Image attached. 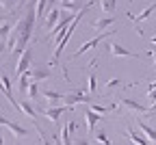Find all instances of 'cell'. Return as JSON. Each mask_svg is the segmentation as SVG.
<instances>
[{"mask_svg": "<svg viewBox=\"0 0 156 145\" xmlns=\"http://www.w3.org/2000/svg\"><path fill=\"white\" fill-rule=\"evenodd\" d=\"M74 19H76V15H74V13L63 11V13H61V19H58V24H56L48 35H50V37H54V39H56V37H63V35H65V30L74 24Z\"/></svg>", "mask_w": 156, "mask_h": 145, "instance_id": "6da1fadb", "label": "cell"}, {"mask_svg": "<svg viewBox=\"0 0 156 145\" xmlns=\"http://www.w3.org/2000/svg\"><path fill=\"white\" fill-rule=\"evenodd\" d=\"M63 102L67 106H76V104H93V97H91V93H85V91H72V93H65V97H63Z\"/></svg>", "mask_w": 156, "mask_h": 145, "instance_id": "7a4b0ae2", "label": "cell"}, {"mask_svg": "<svg viewBox=\"0 0 156 145\" xmlns=\"http://www.w3.org/2000/svg\"><path fill=\"white\" fill-rule=\"evenodd\" d=\"M30 63H33V50H30V48H26V50L22 52V56L17 58V67H15V76L20 78V76H22L24 72H28Z\"/></svg>", "mask_w": 156, "mask_h": 145, "instance_id": "3957f363", "label": "cell"}, {"mask_svg": "<svg viewBox=\"0 0 156 145\" xmlns=\"http://www.w3.org/2000/svg\"><path fill=\"white\" fill-rule=\"evenodd\" d=\"M108 37H111V33H100V35H95V39H89V41H87V44H85V46H80V48H78V50H76V52L72 54V58H76L78 54H85L87 50H91V48H95L98 44H100V41H104V39H108Z\"/></svg>", "mask_w": 156, "mask_h": 145, "instance_id": "277c9868", "label": "cell"}, {"mask_svg": "<svg viewBox=\"0 0 156 145\" xmlns=\"http://www.w3.org/2000/svg\"><path fill=\"white\" fill-rule=\"evenodd\" d=\"M74 106H67V104H63V106H50V108H44V117H48L50 121H58V119H61V115L63 113H69Z\"/></svg>", "mask_w": 156, "mask_h": 145, "instance_id": "5b68a950", "label": "cell"}, {"mask_svg": "<svg viewBox=\"0 0 156 145\" xmlns=\"http://www.w3.org/2000/svg\"><path fill=\"white\" fill-rule=\"evenodd\" d=\"M108 52L113 54V58H136V56H139V54L126 50V48L119 46V44H108Z\"/></svg>", "mask_w": 156, "mask_h": 145, "instance_id": "8992f818", "label": "cell"}, {"mask_svg": "<svg viewBox=\"0 0 156 145\" xmlns=\"http://www.w3.org/2000/svg\"><path fill=\"white\" fill-rule=\"evenodd\" d=\"M119 104H122V106H126L128 111L136 113V115H145V113H147V108H145V106H141L136 100H130V97H122V100H119Z\"/></svg>", "mask_w": 156, "mask_h": 145, "instance_id": "52a82bcc", "label": "cell"}, {"mask_svg": "<svg viewBox=\"0 0 156 145\" xmlns=\"http://www.w3.org/2000/svg\"><path fill=\"white\" fill-rule=\"evenodd\" d=\"M17 104H20V113L26 115V117H30V119L37 123V119H39V117H37V111H35V106L30 104V102H26V97H24V100H20Z\"/></svg>", "mask_w": 156, "mask_h": 145, "instance_id": "ba28073f", "label": "cell"}, {"mask_svg": "<svg viewBox=\"0 0 156 145\" xmlns=\"http://www.w3.org/2000/svg\"><path fill=\"white\" fill-rule=\"evenodd\" d=\"M124 134H126V136H128L134 145H152V141H150V139H145L141 132H136V130H132V128H128Z\"/></svg>", "mask_w": 156, "mask_h": 145, "instance_id": "9c48e42d", "label": "cell"}, {"mask_svg": "<svg viewBox=\"0 0 156 145\" xmlns=\"http://www.w3.org/2000/svg\"><path fill=\"white\" fill-rule=\"evenodd\" d=\"M61 13H63L61 9H50V11H48V15H46V28H48V33L58 24V19H61Z\"/></svg>", "mask_w": 156, "mask_h": 145, "instance_id": "30bf717a", "label": "cell"}, {"mask_svg": "<svg viewBox=\"0 0 156 145\" xmlns=\"http://www.w3.org/2000/svg\"><path fill=\"white\" fill-rule=\"evenodd\" d=\"M85 117H87V130H89L91 134H95V123L102 119V115H100V113H93L91 108H87V111H85Z\"/></svg>", "mask_w": 156, "mask_h": 145, "instance_id": "8fae6325", "label": "cell"}, {"mask_svg": "<svg viewBox=\"0 0 156 145\" xmlns=\"http://www.w3.org/2000/svg\"><path fill=\"white\" fill-rule=\"evenodd\" d=\"M154 11H156V2H154V5H150V7H145V9H143V11H141L139 15H130V13H126V15H128V17L132 19L134 24H141L143 19H147V17H150V15H152Z\"/></svg>", "mask_w": 156, "mask_h": 145, "instance_id": "7c38bea8", "label": "cell"}, {"mask_svg": "<svg viewBox=\"0 0 156 145\" xmlns=\"http://www.w3.org/2000/svg\"><path fill=\"white\" fill-rule=\"evenodd\" d=\"M30 78H33V76H30V69H28V72H24L22 76L17 78V89H20V93H22V95H24V93H26V89L30 87Z\"/></svg>", "mask_w": 156, "mask_h": 145, "instance_id": "4fadbf2b", "label": "cell"}, {"mask_svg": "<svg viewBox=\"0 0 156 145\" xmlns=\"http://www.w3.org/2000/svg\"><path fill=\"white\" fill-rule=\"evenodd\" d=\"M9 132L15 136V139H22V136H28V130L26 128H22V126H20V123H15V121H9Z\"/></svg>", "mask_w": 156, "mask_h": 145, "instance_id": "5bb4252c", "label": "cell"}, {"mask_svg": "<svg viewBox=\"0 0 156 145\" xmlns=\"http://www.w3.org/2000/svg\"><path fill=\"white\" fill-rule=\"evenodd\" d=\"M50 104H54V106H58L61 104V100L65 97V93H56V91H48V89H44V93H41Z\"/></svg>", "mask_w": 156, "mask_h": 145, "instance_id": "9a60e30c", "label": "cell"}, {"mask_svg": "<svg viewBox=\"0 0 156 145\" xmlns=\"http://www.w3.org/2000/svg\"><path fill=\"white\" fill-rule=\"evenodd\" d=\"M139 128H141V134H143L145 139H150V141L156 145V130H154L152 126H147L145 121H139Z\"/></svg>", "mask_w": 156, "mask_h": 145, "instance_id": "2e32d148", "label": "cell"}, {"mask_svg": "<svg viewBox=\"0 0 156 145\" xmlns=\"http://www.w3.org/2000/svg\"><path fill=\"white\" fill-rule=\"evenodd\" d=\"M113 22H115V17H100V19H95V22H93V28L98 33H102L106 26H113Z\"/></svg>", "mask_w": 156, "mask_h": 145, "instance_id": "e0dca14e", "label": "cell"}, {"mask_svg": "<svg viewBox=\"0 0 156 145\" xmlns=\"http://www.w3.org/2000/svg\"><path fill=\"white\" fill-rule=\"evenodd\" d=\"M30 76H33V80L37 82V80H46V78H50L52 74H50V69H44V67H35V69H30Z\"/></svg>", "mask_w": 156, "mask_h": 145, "instance_id": "ac0fdd59", "label": "cell"}, {"mask_svg": "<svg viewBox=\"0 0 156 145\" xmlns=\"http://www.w3.org/2000/svg\"><path fill=\"white\" fill-rule=\"evenodd\" d=\"M13 26H15V22H9V19H5V22L0 24V39L9 37V35H11V30H13Z\"/></svg>", "mask_w": 156, "mask_h": 145, "instance_id": "d6986e66", "label": "cell"}, {"mask_svg": "<svg viewBox=\"0 0 156 145\" xmlns=\"http://www.w3.org/2000/svg\"><path fill=\"white\" fill-rule=\"evenodd\" d=\"M115 7H117V0H100V9L104 13H113Z\"/></svg>", "mask_w": 156, "mask_h": 145, "instance_id": "ffe728a7", "label": "cell"}, {"mask_svg": "<svg viewBox=\"0 0 156 145\" xmlns=\"http://www.w3.org/2000/svg\"><path fill=\"white\" fill-rule=\"evenodd\" d=\"M20 2H22V0H0V7H2V9H7L9 13L20 5Z\"/></svg>", "mask_w": 156, "mask_h": 145, "instance_id": "44dd1931", "label": "cell"}, {"mask_svg": "<svg viewBox=\"0 0 156 145\" xmlns=\"http://www.w3.org/2000/svg\"><path fill=\"white\" fill-rule=\"evenodd\" d=\"M39 95H41V93H39V85H37V82H30V87H28V97H30V100H37Z\"/></svg>", "mask_w": 156, "mask_h": 145, "instance_id": "7402d4cb", "label": "cell"}, {"mask_svg": "<svg viewBox=\"0 0 156 145\" xmlns=\"http://www.w3.org/2000/svg\"><path fill=\"white\" fill-rule=\"evenodd\" d=\"M95 141L100 143V145H113V143H111V139H108L104 132H95Z\"/></svg>", "mask_w": 156, "mask_h": 145, "instance_id": "603a6c76", "label": "cell"}, {"mask_svg": "<svg viewBox=\"0 0 156 145\" xmlns=\"http://www.w3.org/2000/svg\"><path fill=\"white\" fill-rule=\"evenodd\" d=\"M98 91V78H95V74H91L89 76V91L87 93H95Z\"/></svg>", "mask_w": 156, "mask_h": 145, "instance_id": "cb8c5ba5", "label": "cell"}, {"mask_svg": "<svg viewBox=\"0 0 156 145\" xmlns=\"http://www.w3.org/2000/svg\"><path fill=\"white\" fill-rule=\"evenodd\" d=\"M119 85H124V80H122V78H111V80L106 82V91H111L113 87H119Z\"/></svg>", "mask_w": 156, "mask_h": 145, "instance_id": "d4e9b609", "label": "cell"}, {"mask_svg": "<svg viewBox=\"0 0 156 145\" xmlns=\"http://www.w3.org/2000/svg\"><path fill=\"white\" fill-rule=\"evenodd\" d=\"M74 145H89L87 139H74Z\"/></svg>", "mask_w": 156, "mask_h": 145, "instance_id": "484cf974", "label": "cell"}, {"mask_svg": "<svg viewBox=\"0 0 156 145\" xmlns=\"http://www.w3.org/2000/svg\"><path fill=\"white\" fill-rule=\"evenodd\" d=\"M145 115H147V117H150V115H156V102H154V104L147 108V113H145Z\"/></svg>", "mask_w": 156, "mask_h": 145, "instance_id": "4316f807", "label": "cell"}, {"mask_svg": "<svg viewBox=\"0 0 156 145\" xmlns=\"http://www.w3.org/2000/svg\"><path fill=\"white\" fill-rule=\"evenodd\" d=\"M0 126H9V119H7L2 113H0Z\"/></svg>", "mask_w": 156, "mask_h": 145, "instance_id": "83f0119b", "label": "cell"}, {"mask_svg": "<svg viewBox=\"0 0 156 145\" xmlns=\"http://www.w3.org/2000/svg\"><path fill=\"white\" fill-rule=\"evenodd\" d=\"M147 100H150V102H156V89H154V91H150V93H147Z\"/></svg>", "mask_w": 156, "mask_h": 145, "instance_id": "f1b7e54d", "label": "cell"}, {"mask_svg": "<svg viewBox=\"0 0 156 145\" xmlns=\"http://www.w3.org/2000/svg\"><path fill=\"white\" fill-rule=\"evenodd\" d=\"M154 89H156V80H152V82H147V93H150V91H154Z\"/></svg>", "mask_w": 156, "mask_h": 145, "instance_id": "f546056e", "label": "cell"}, {"mask_svg": "<svg viewBox=\"0 0 156 145\" xmlns=\"http://www.w3.org/2000/svg\"><path fill=\"white\" fill-rule=\"evenodd\" d=\"M56 2H58V0H48V9H54V7H56Z\"/></svg>", "mask_w": 156, "mask_h": 145, "instance_id": "4dcf8cb0", "label": "cell"}, {"mask_svg": "<svg viewBox=\"0 0 156 145\" xmlns=\"http://www.w3.org/2000/svg\"><path fill=\"white\" fill-rule=\"evenodd\" d=\"M5 50H7V44H0V54H2Z\"/></svg>", "mask_w": 156, "mask_h": 145, "instance_id": "1f68e13d", "label": "cell"}, {"mask_svg": "<svg viewBox=\"0 0 156 145\" xmlns=\"http://www.w3.org/2000/svg\"><path fill=\"white\" fill-rule=\"evenodd\" d=\"M69 2H74V0H61V5H69Z\"/></svg>", "mask_w": 156, "mask_h": 145, "instance_id": "d6a6232c", "label": "cell"}, {"mask_svg": "<svg viewBox=\"0 0 156 145\" xmlns=\"http://www.w3.org/2000/svg\"><path fill=\"white\" fill-rule=\"evenodd\" d=\"M0 145H2V132H0Z\"/></svg>", "mask_w": 156, "mask_h": 145, "instance_id": "836d02e7", "label": "cell"}, {"mask_svg": "<svg viewBox=\"0 0 156 145\" xmlns=\"http://www.w3.org/2000/svg\"><path fill=\"white\" fill-rule=\"evenodd\" d=\"M152 44H156V37H152Z\"/></svg>", "mask_w": 156, "mask_h": 145, "instance_id": "e575fe53", "label": "cell"}, {"mask_svg": "<svg viewBox=\"0 0 156 145\" xmlns=\"http://www.w3.org/2000/svg\"><path fill=\"white\" fill-rule=\"evenodd\" d=\"M154 69H156V61H154Z\"/></svg>", "mask_w": 156, "mask_h": 145, "instance_id": "d590c367", "label": "cell"}]
</instances>
